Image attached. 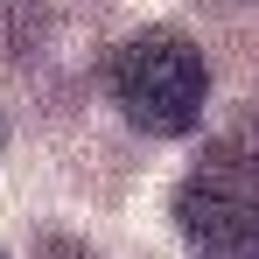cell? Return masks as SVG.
Segmentation results:
<instances>
[{
  "instance_id": "1",
  "label": "cell",
  "mask_w": 259,
  "mask_h": 259,
  "mask_svg": "<svg viewBox=\"0 0 259 259\" xmlns=\"http://www.w3.org/2000/svg\"><path fill=\"white\" fill-rule=\"evenodd\" d=\"M105 84H112L119 112H126L140 133L175 140V133H189L203 119L210 63H203V49L189 42V35H175V28H140V35H126V42L112 49Z\"/></svg>"
},
{
  "instance_id": "2",
  "label": "cell",
  "mask_w": 259,
  "mask_h": 259,
  "mask_svg": "<svg viewBox=\"0 0 259 259\" xmlns=\"http://www.w3.org/2000/svg\"><path fill=\"white\" fill-rule=\"evenodd\" d=\"M175 224L196 259H259V175L238 154H210L175 189Z\"/></svg>"
}]
</instances>
